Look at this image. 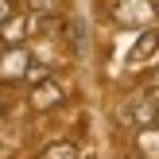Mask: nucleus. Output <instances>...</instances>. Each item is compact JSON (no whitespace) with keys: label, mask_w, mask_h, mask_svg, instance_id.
<instances>
[{"label":"nucleus","mask_w":159,"mask_h":159,"mask_svg":"<svg viewBox=\"0 0 159 159\" xmlns=\"http://www.w3.org/2000/svg\"><path fill=\"white\" fill-rule=\"evenodd\" d=\"M23 31H27V20H23V16H8V20L0 23V43L4 47H20Z\"/></svg>","instance_id":"7ed1b4c3"},{"label":"nucleus","mask_w":159,"mask_h":159,"mask_svg":"<svg viewBox=\"0 0 159 159\" xmlns=\"http://www.w3.org/2000/svg\"><path fill=\"white\" fill-rule=\"evenodd\" d=\"M0 70H4V78H23L27 74V51L16 47L12 54H0Z\"/></svg>","instance_id":"20e7f679"},{"label":"nucleus","mask_w":159,"mask_h":159,"mask_svg":"<svg viewBox=\"0 0 159 159\" xmlns=\"http://www.w3.org/2000/svg\"><path fill=\"white\" fill-rule=\"evenodd\" d=\"M39 155H78V144H47Z\"/></svg>","instance_id":"0eeeda50"},{"label":"nucleus","mask_w":159,"mask_h":159,"mask_svg":"<svg viewBox=\"0 0 159 159\" xmlns=\"http://www.w3.org/2000/svg\"><path fill=\"white\" fill-rule=\"evenodd\" d=\"M120 120H128V124H152V120H155V105H152L148 97L128 101V105L120 109Z\"/></svg>","instance_id":"f03ea898"},{"label":"nucleus","mask_w":159,"mask_h":159,"mask_svg":"<svg viewBox=\"0 0 159 159\" xmlns=\"http://www.w3.org/2000/svg\"><path fill=\"white\" fill-rule=\"evenodd\" d=\"M8 16H12V8H8V0H0V23H4Z\"/></svg>","instance_id":"6e6552de"},{"label":"nucleus","mask_w":159,"mask_h":159,"mask_svg":"<svg viewBox=\"0 0 159 159\" xmlns=\"http://www.w3.org/2000/svg\"><path fill=\"white\" fill-rule=\"evenodd\" d=\"M155 120H159V113H155Z\"/></svg>","instance_id":"1a4fd4ad"},{"label":"nucleus","mask_w":159,"mask_h":159,"mask_svg":"<svg viewBox=\"0 0 159 159\" xmlns=\"http://www.w3.org/2000/svg\"><path fill=\"white\" fill-rule=\"evenodd\" d=\"M155 47H159V35H152V31H148V35L132 47V62H144L148 54H155Z\"/></svg>","instance_id":"39448f33"},{"label":"nucleus","mask_w":159,"mask_h":159,"mask_svg":"<svg viewBox=\"0 0 159 159\" xmlns=\"http://www.w3.org/2000/svg\"><path fill=\"white\" fill-rule=\"evenodd\" d=\"M0 54H4V51H0Z\"/></svg>","instance_id":"9d476101"},{"label":"nucleus","mask_w":159,"mask_h":159,"mask_svg":"<svg viewBox=\"0 0 159 159\" xmlns=\"http://www.w3.org/2000/svg\"><path fill=\"white\" fill-rule=\"evenodd\" d=\"M54 105H62V89L54 82H39L35 89H31V109H54Z\"/></svg>","instance_id":"f257e3e1"},{"label":"nucleus","mask_w":159,"mask_h":159,"mask_svg":"<svg viewBox=\"0 0 159 159\" xmlns=\"http://www.w3.org/2000/svg\"><path fill=\"white\" fill-rule=\"evenodd\" d=\"M124 4H128V8H140V20H152V12H148V4H144V0H124ZM116 20H120V23H136V12H116Z\"/></svg>","instance_id":"423d86ee"}]
</instances>
